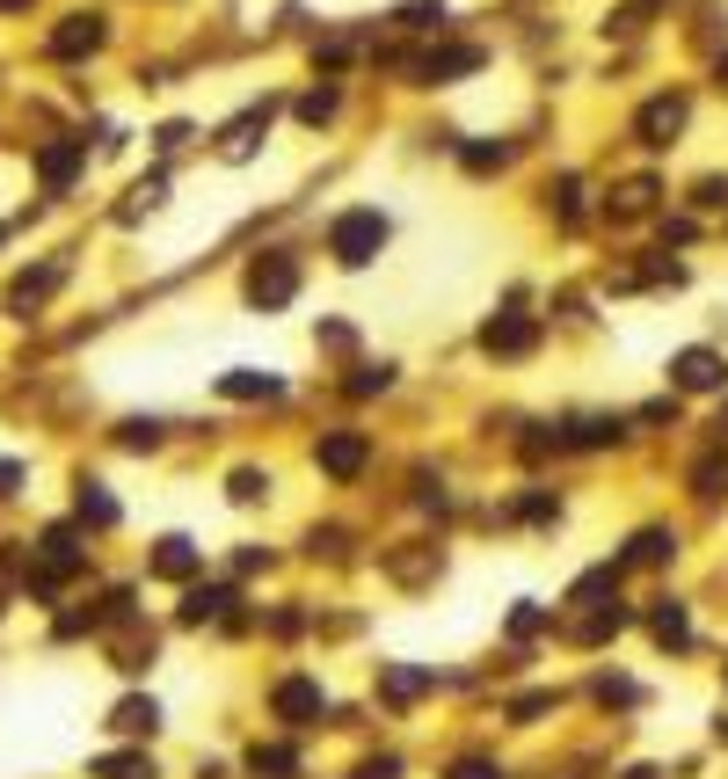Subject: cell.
<instances>
[{
	"mask_svg": "<svg viewBox=\"0 0 728 779\" xmlns=\"http://www.w3.org/2000/svg\"><path fill=\"white\" fill-rule=\"evenodd\" d=\"M269 706H277V721L306 729V721H321V714H328V692H321L314 678H285L277 692H269Z\"/></svg>",
	"mask_w": 728,
	"mask_h": 779,
	"instance_id": "obj_4",
	"label": "cell"
},
{
	"mask_svg": "<svg viewBox=\"0 0 728 779\" xmlns=\"http://www.w3.org/2000/svg\"><path fill=\"white\" fill-rule=\"evenodd\" d=\"M364 460H372V444H364L357 430H328V438L314 444V466H321V474H336V481L364 474Z\"/></svg>",
	"mask_w": 728,
	"mask_h": 779,
	"instance_id": "obj_5",
	"label": "cell"
},
{
	"mask_svg": "<svg viewBox=\"0 0 728 779\" xmlns=\"http://www.w3.org/2000/svg\"><path fill=\"white\" fill-rule=\"evenodd\" d=\"M393 387V365H364L357 379H350V393H387Z\"/></svg>",
	"mask_w": 728,
	"mask_h": 779,
	"instance_id": "obj_24",
	"label": "cell"
},
{
	"mask_svg": "<svg viewBox=\"0 0 728 779\" xmlns=\"http://www.w3.org/2000/svg\"><path fill=\"white\" fill-rule=\"evenodd\" d=\"M80 525H117V503H110V488H102V481L80 488Z\"/></svg>",
	"mask_w": 728,
	"mask_h": 779,
	"instance_id": "obj_17",
	"label": "cell"
},
{
	"mask_svg": "<svg viewBox=\"0 0 728 779\" xmlns=\"http://www.w3.org/2000/svg\"><path fill=\"white\" fill-rule=\"evenodd\" d=\"M714 80H721V88H728V59H721V66H714Z\"/></svg>",
	"mask_w": 728,
	"mask_h": 779,
	"instance_id": "obj_32",
	"label": "cell"
},
{
	"mask_svg": "<svg viewBox=\"0 0 728 779\" xmlns=\"http://www.w3.org/2000/svg\"><path fill=\"white\" fill-rule=\"evenodd\" d=\"M241 292H248V306L277 314V306H291V292H299V263H291V255H255Z\"/></svg>",
	"mask_w": 728,
	"mask_h": 779,
	"instance_id": "obj_2",
	"label": "cell"
},
{
	"mask_svg": "<svg viewBox=\"0 0 728 779\" xmlns=\"http://www.w3.org/2000/svg\"><path fill=\"white\" fill-rule=\"evenodd\" d=\"M678 124H685V96H655L649 110H641V124H633V131H641L649 147H670V131H678Z\"/></svg>",
	"mask_w": 728,
	"mask_h": 779,
	"instance_id": "obj_9",
	"label": "cell"
},
{
	"mask_svg": "<svg viewBox=\"0 0 728 779\" xmlns=\"http://www.w3.org/2000/svg\"><path fill=\"white\" fill-rule=\"evenodd\" d=\"M153 576H197V539H183V532H168L161 539V554H153Z\"/></svg>",
	"mask_w": 728,
	"mask_h": 779,
	"instance_id": "obj_10",
	"label": "cell"
},
{
	"mask_svg": "<svg viewBox=\"0 0 728 779\" xmlns=\"http://www.w3.org/2000/svg\"><path fill=\"white\" fill-rule=\"evenodd\" d=\"M102 779H153V765H146L139 751H117V757H96Z\"/></svg>",
	"mask_w": 728,
	"mask_h": 779,
	"instance_id": "obj_19",
	"label": "cell"
},
{
	"mask_svg": "<svg viewBox=\"0 0 728 779\" xmlns=\"http://www.w3.org/2000/svg\"><path fill=\"white\" fill-rule=\"evenodd\" d=\"M328 117H336V88H314L299 102V124H328Z\"/></svg>",
	"mask_w": 728,
	"mask_h": 779,
	"instance_id": "obj_21",
	"label": "cell"
},
{
	"mask_svg": "<svg viewBox=\"0 0 728 779\" xmlns=\"http://www.w3.org/2000/svg\"><path fill=\"white\" fill-rule=\"evenodd\" d=\"M481 66V51L474 45H452V51H437L430 66H423V80H460V74H474Z\"/></svg>",
	"mask_w": 728,
	"mask_h": 779,
	"instance_id": "obj_12",
	"label": "cell"
},
{
	"mask_svg": "<svg viewBox=\"0 0 728 779\" xmlns=\"http://www.w3.org/2000/svg\"><path fill=\"white\" fill-rule=\"evenodd\" d=\"M15 474H23V466H15V460H0V495H8V481H15Z\"/></svg>",
	"mask_w": 728,
	"mask_h": 779,
	"instance_id": "obj_31",
	"label": "cell"
},
{
	"mask_svg": "<svg viewBox=\"0 0 728 779\" xmlns=\"http://www.w3.org/2000/svg\"><path fill=\"white\" fill-rule=\"evenodd\" d=\"M226 605H234L226 590H190V598H183V627H197V619H218Z\"/></svg>",
	"mask_w": 728,
	"mask_h": 779,
	"instance_id": "obj_18",
	"label": "cell"
},
{
	"mask_svg": "<svg viewBox=\"0 0 728 779\" xmlns=\"http://www.w3.org/2000/svg\"><path fill=\"white\" fill-rule=\"evenodd\" d=\"M80 168V147H45V161H37V175H45V190H66V175Z\"/></svg>",
	"mask_w": 728,
	"mask_h": 779,
	"instance_id": "obj_15",
	"label": "cell"
},
{
	"mask_svg": "<svg viewBox=\"0 0 728 779\" xmlns=\"http://www.w3.org/2000/svg\"><path fill=\"white\" fill-rule=\"evenodd\" d=\"M452 779H503V765H495V757H460Z\"/></svg>",
	"mask_w": 728,
	"mask_h": 779,
	"instance_id": "obj_26",
	"label": "cell"
},
{
	"mask_svg": "<svg viewBox=\"0 0 728 779\" xmlns=\"http://www.w3.org/2000/svg\"><path fill=\"white\" fill-rule=\"evenodd\" d=\"M532 342H539V321H525V314H495V321L481 328V350H488V357H525Z\"/></svg>",
	"mask_w": 728,
	"mask_h": 779,
	"instance_id": "obj_6",
	"label": "cell"
},
{
	"mask_svg": "<svg viewBox=\"0 0 728 779\" xmlns=\"http://www.w3.org/2000/svg\"><path fill=\"white\" fill-rule=\"evenodd\" d=\"M263 124H269V110H248V117L234 124V131H226V147H218V153H226V161H248V153H255V131H263Z\"/></svg>",
	"mask_w": 728,
	"mask_h": 779,
	"instance_id": "obj_13",
	"label": "cell"
},
{
	"mask_svg": "<svg viewBox=\"0 0 728 779\" xmlns=\"http://www.w3.org/2000/svg\"><path fill=\"white\" fill-rule=\"evenodd\" d=\"M423 684H430V670H387V692H393V700H415Z\"/></svg>",
	"mask_w": 728,
	"mask_h": 779,
	"instance_id": "obj_23",
	"label": "cell"
},
{
	"mask_svg": "<svg viewBox=\"0 0 728 779\" xmlns=\"http://www.w3.org/2000/svg\"><path fill=\"white\" fill-rule=\"evenodd\" d=\"M263 488H269V474H255V466H241V474H234V488H226V495H234V503H255Z\"/></svg>",
	"mask_w": 728,
	"mask_h": 779,
	"instance_id": "obj_22",
	"label": "cell"
},
{
	"mask_svg": "<svg viewBox=\"0 0 728 779\" xmlns=\"http://www.w3.org/2000/svg\"><path fill=\"white\" fill-rule=\"evenodd\" d=\"M670 554H678V539H670V532H633V546H627L633 568H655V561H670Z\"/></svg>",
	"mask_w": 728,
	"mask_h": 779,
	"instance_id": "obj_14",
	"label": "cell"
},
{
	"mask_svg": "<svg viewBox=\"0 0 728 779\" xmlns=\"http://www.w3.org/2000/svg\"><path fill=\"white\" fill-rule=\"evenodd\" d=\"M649 627H655V641H663V649H685V641H692V619H685V605H663Z\"/></svg>",
	"mask_w": 728,
	"mask_h": 779,
	"instance_id": "obj_16",
	"label": "cell"
},
{
	"mask_svg": "<svg viewBox=\"0 0 728 779\" xmlns=\"http://www.w3.org/2000/svg\"><path fill=\"white\" fill-rule=\"evenodd\" d=\"M110 729H117V736H153V729H161V706H153V700H117Z\"/></svg>",
	"mask_w": 728,
	"mask_h": 779,
	"instance_id": "obj_11",
	"label": "cell"
},
{
	"mask_svg": "<svg viewBox=\"0 0 728 779\" xmlns=\"http://www.w3.org/2000/svg\"><path fill=\"white\" fill-rule=\"evenodd\" d=\"M102 45V15H66V23L51 29V59H80V51Z\"/></svg>",
	"mask_w": 728,
	"mask_h": 779,
	"instance_id": "obj_8",
	"label": "cell"
},
{
	"mask_svg": "<svg viewBox=\"0 0 728 779\" xmlns=\"http://www.w3.org/2000/svg\"><path fill=\"white\" fill-rule=\"evenodd\" d=\"M124 444H131V452H153V444H161V423H153V415H146V423H124Z\"/></svg>",
	"mask_w": 728,
	"mask_h": 779,
	"instance_id": "obj_25",
	"label": "cell"
},
{
	"mask_svg": "<svg viewBox=\"0 0 728 779\" xmlns=\"http://www.w3.org/2000/svg\"><path fill=\"white\" fill-rule=\"evenodd\" d=\"M0 8H23V0H0Z\"/></svg>",
	"mask_w": 728,
	"mask_h": 779,
	"instance_id": "obj_33",
	"label": "cell"
},
{
	"mask_svg": "<svg viewBox=\"0 0 728 779\" xmlns=\"http://www.w3.org/2000/svg\"><path fill=\"white\" fill-rule=\"evenodd\" d=\"M218 393H226V401H277L285 379H277V372H255V365H234L218 379Z\"/></svg>",
	"mask_w": 728,
	"mask_h": 779,
	"instance_id": "obj_7",
	"label": "cell"
},
{
	"mask_svg": "<svg viewBox=\"0 0 728 779\" xmlns=\"http://www.w3.org/2000/svg\"><path fill=\"white\" fill-rule=\"evenodd\" d=\"M568 444H619V423L590 415V423H576V430H568Z\"/></svg>",
	"mask_w": 728,
	"mask_h": 779,
	"instance_id": "obj_20",
	"label": "cell"
},
{
	"mask_svg": "<svg viewBox=\"0 0 728 779\" xmlns=\"http://www.w3.org/2000/svg\"><path fill=\"white\" fill-rule=\"evenodd\" d=\"M510 153L503 147H466V168H503Z\"/></svg>",
	"mask_w": 728,
	"mask_h": 779,
	"instance_id": "obj_27",
	"label": "cell"
},
{
	"mask_svg": "<svg viewBox=\"0 0 728 779\" xmlns=\"http://www.w3.org/2000/svg\"><path fill=\"white\" fill-rule=\"evenodd\" d=\"M255 772H291V751H255Z\"/></svg>",
	"mask_w": 728,
	"mask_h": 779,
	"instance_id": "obj_29",
	"label": "cell"
},
{
	"mask_svg": "<svg viewBox=\"0 0 728 779\" xmlns=\"http://www.w3.org/2000/svg\"><path fill=\"white\" fill-rule=\"evenodd\" d=\"M387 234H393V219L379 212V204H350V212L328 219V255H336L342 269H364L379 248H387Z\"/></svg>",
	"mask_w": 728,
	"mask_h": 779,
	"instance_id": "obj_1",
	"label": "cell"
},
{
	"mask_svg": "<svg viewBox=\"0 0 728 779\" xmlns=\"http://www.w3.org/2000/svg\"><path fill=\"white\" fill-rule=\"evenodd\" d=\"M670 387H678V393H721V387H728V357L692 342V350H678V357H670Z\"/></svg>",
	"mask_w": 728,
	"mask_h": 779,
	"instance_id": "obj_3",
	"label": "cell"
},
{
	"mask_svg": "<svg viewBox=\"0 0 728 779\" xmlns=\"http://www.w3.org/2000/svg\"><path fill=\"white\" fill-rule=\"evenodd\" d=\"M357 779H401V757H372V765H364Z\"/></svg>",
	"mask_w": 728,
	"mask_h": 779,
	"instance_id": "obj_28",
	"label": "cell"
},
{
	"mask_svg": "<svg viewBox=\"0 0 728 779\" xmlns=\"http://www.w3.org/2000/svg\"><path fill=\"white\" fill-rule=\"evenodd\" d=\"M728 488V466H700V495H721Z\"/></svg>",
	"mask_w": 728,
	"mask_h": 779,
	"instance_id": "obj_30",
	"label": "cell"
}]
</instances>
